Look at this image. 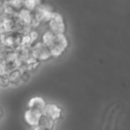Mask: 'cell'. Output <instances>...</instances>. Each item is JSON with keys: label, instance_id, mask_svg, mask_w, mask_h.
I'll list each match as a JSON object with an SVG mask.
<instances>
[{"label": "cell", "instance_id": "1", "mask_svg": "<svg viewBox=\"0 0 130 130\" xmlns=\"http://www.w3.org/2000/svg\"><path fill=\"white\" fill-rule=\"evenodd\" d=\"M70 39L66 33L64 34H55L52 43L49 45L51 54L53 58H59L61 57L70 47Z\"/></svg>", "mask_w": 130, "mask_h": 130}, {"label": "cell", "instance_id": "2", "mask_svg": "<svg viewBox=\"0 0 130 130\" xmlns=\"http://www.w3.org/2000/svg\"><path fill=\"white\" fill-rule=\"evenodd\" d=\"M55 12L56 11H54L52 6L43 2L35 11H33V16L36 22L39 26L41 24L48 23Z\"/></svg>", "mask_w": 130, "mask_h": 130}, {"label": "cell", "instance_id": "3", "mask_svg": "<svg viewBox=\"0 0 130 130\" xmlns=\"http://www.w3.org/2000/svg\"><path fill=\"white\" fill-rule=\"evenodd\" d=\"M31 50H32L34 58H36L40 62L46 61L53 58L49 46L42 43L40 40L37 41L36 43H34L31 45Z\"/></svg>", "mask_w": 130, "mask_h": 130}, {"label": "cell", "instance_id": "4", "mask_svg": "<svg viewBox=\"0 0 130 130\" xmlns=\"http://www.w3.org/2000/svg\"><path fill=\"white\" fill-rule=\"evenodd\" d=\"M48 29H51L55 34H64L66 33V22L65 19L61 13L55 12L51 18V20L47 23Z\"/></svg>", "mask_w": 130, "mask_h": 130}, {"label": "cell", "instance_id": "5", "mask_svg": "<svg viewBox=\"0 0 130 130\" xmlns=\"http://www.w3.org/2000/svg\"><path fill=\"white\" fill-rule=\"evenodd\" d=\"M63 113L64 110L62 107L56 103H47L44 110V114L55 122H58L62 119Z\"/></svg>", "mask_w": 130, "mask_h": 130}, {"label": "cell", "instance_id": "6", "mask_svg": "<svg viewBox=\"0 0 130 130\" xmlns=\"http://www.w3.org/2000/svg\"><path fill=\"white\" fill-rule=\"evenodd\" d=\"M42 114L43 113L38 111V110L26 108L23 113V120L28 126L31 128H36L38 122H39V119L41 118Z\"/></svg>", "mask_w": 130, "mask_h": 130}, {"label": "cell", "instance_id": "7", "mask_svg": "<svg viewBox=\"0 0 130 130\" xmlns=\"http://www.w3.org/2000/svg\"><path fill=\"white\" fill-rule=\"evenodd\" d=\"M46 101L42 96H33L28 101L27 107L26 108L32 109V110H38V111L44 113V110L46 106Z\"/></svg>", "mask_w": 130, "mask_h": 130}, {"label": "cell", "instance_id": "8", "mask_svg": "<svg viewBox=\"0 0 130 130\" xmlns=\"http://www.w3.org/2000/svg\"><path fill=\"white\" fill-rule=\"evenodd\" d=\"M16 59L17 56L15 49L1 46V48H0V61H3V62H6V61H13V60Z\"/></svg>", "mask_w": 130, "mask_h": 130}, {"label": "cell", "instance_id": "9", "mask_svg": "<svg viewBox=\"0 0 130 130\" xmlns=\"http://www.w3.org/2000/svg\"><path fill=\"white\" fill-rule=\"evenodd\" d=\"M57 122L54 121L53 119H51L50 118H48L45 114H42L41 118L39 119L38 126H37L36 129H54L55 127V124Z\"/></svg>", "mask_w": 130, "mask_h": 130}, {"label": "cell", "instance_id": "10", "mask_svg": "<svg viewBox=\"0 0 130 130\" xmlns=\"http://www.w3.org/2000/svg\"><path fill=\"white\" fill-rule=\"evenodd\" d=\"M10 85L11 86H19L22 83V71L20 68H17L8 73Z\"/></svg>", "mask_w": 130, "mask_h": 130}, {"label": "cell", "instance_id": "11", "mask_svg": "<svg viewBox=\"0 0 130 130\" xmlns=\"http://www.w3.org/2000/svg\"><path fill=\"white\" fill-rule=\"evenodd\" d=\"M54 36H55V33L53 32L51 29H47L46 30H45L41 35H40L39 40L42 42V43H44L45 45H46L47 46H49L50 44L52 43Z\"/></svg>", "mask_w": 130, "mask_h": 130}, {"label": "cell", "instance_id": "12", "mask_svg": "<svg viewBox=\"0 0 130 130\" xmlns=\"http://www.w3.org/2000/svg\"><path fill=\"white\" fill-rule=\"evenodd\" d=\"M42 3H43V0H23V8L33 12Z\"/></svg>", "mask_w": 130, "mask_h": 130}, {"label": "cell", "instance_id": "13", "mask_svg": "<svg viewBox=\"0 0 130 130\" xmlns=\"http://www.w3.org/2000/svg\"><path fill=\"white\" fill-rule=\"evenodd\" d=\"M10 81L9 78H8V73L7 74L0 75V87L2 88H6V87H10Z\"/></svg>", "mask_w": 130, "mask_h": 130}, {"label": "cell", "instance_id": "14", "mask_svg": "<svg viewBox=\"0 0 130 130\" xmlns=\"http://www.w3.org/2000/svg\"><path fill=\"white\" fill-rule=\"evenodd\" d=\"M21 71H22V83H25V82L29 81L31 78V72L32 71H29V70L27 69H22V68H20Z\"/></svg>", "mask_w": 130, "mask_h": 130}, {"label": "cell", "instance_id": "15", "mask_svg": "<svg viewBox=\"0 0 130 130\" xmlns=\"http://www.w3.org/2000/svg\"><path fill=\"white\" fill-rule=\"evenodd\" d=\"M5 2L4 0H0V17H2L5 13V9H4Z\"/></svg>", "mask_w": 130, "mask_h": 130}, {"label": "cell", "instance_id": "16", "mask_svg": "<svg viewBox=\"0 0 130 130\" xmlns=\"http://www.w3.org/2000/svg\"><path fill=\"white\" fill-rule=\"evenodd\" d=\"M2 117H3V110H2V108H1V106H0V120H1Z\"/></svg>", "mask_w": 130, "mask_h": 130}, {"label": "cell", "instance_id": "17", "mask_svg": "<svg viewBox=\"0 0 130 130\" xmlns=\"http://www.w3.org/2000/svg\"><path fill=\"white\" fill-rule=\"evenodd\" d=\"M1 46H2V45H1V44H0V48H1Z\"/></svg>", "mask_w": 130, "mask_h": 130}]
</instances>
